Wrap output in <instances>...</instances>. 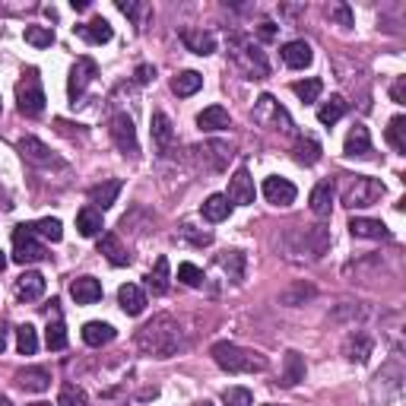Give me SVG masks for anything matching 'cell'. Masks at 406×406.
<instances>
[{"label": "cell", "instance_id": "cell-27", "mask_svg": "<svg viewBox=\"0 0 406 406\" xmlns=\"http://www.w3.org/2000/svg\"><path fill=\"white\" fill-rule=\"evenodd\" d=\"M197 127L200 131H222V127H229V111L222 105L203 108V111L197 114Z\"/></svg>", "mask_w": 406, "mask_h": 406}, {"label": "cell", "instance_id": "cell-28", "mask_svg": "<svg viewBox=\"0 0 406 406\" xmlns=\"http://www.w3.org/2000/svg\"><path fill=\"white\" fill-rule=\"evenodd\" d=\"M229 213H232V203H229L226 194H213V197L203 200V219L222 222V219H229Z\"/></svg>", "mask_w": 406, "mask_h": 406}, {"label": "cell", "instance_id": "cell-40", "mask_svg": "<svg viewBox=\"0 0 406 406\" xmlns=\"http://www.w3.org/2000/svg\"><path fill=\"white\" fill-rule=\"evenodd\" d=\"M32 232L35 235H42V238H48V241H60L64 238V226H60V219H38V222H32Z\"/></svg>", "mask_w": 406, "mask_h": 406}, {"label": "cell", "instance_id": "cell-50", "mask_svg": "<svg viewBox=\"0 0 406 406\" xmlns=\"http://www.w3.org/2000/svg\"><path fill=\"white\" fill-rule=\"evenodd\" d=\"M118 10L124 13V16H137L140 6H137V4H131V0H118Z\"/></svg>", "mask_w": 406, "mask_h": 406}, {"label": "cell", "instance_id": "cell-39", "mask_svg": "<svg viewBox=\"0 0 406 406\" xmlns=\"http://www.w3.org/2000/svg\"><path fill=\"white\" fill-rule=\"evenodd\" d=\"M321 89H324V83H321L317 77H311V79H299V83H292V92L304 102V105H308V102H317V96H321Z\"/></svg>", "mask_w": 406, "mask_h": 406}, {"label": "cell", "instance_id": "cell-6", "mask_svg": "<svg viewBox=\"0 0 406 406\" xmlns=\"http://www.w3.org/2000/svg\"><path fill=\"white\" fill-rule=\"evenodd\" d=\"M254 121L263 127H273V131H292V121H289L286 108L280 105L273 96H260L254 105Z\"/></svg>", "mask_w": 406, "mask_h": 406}, {"label": "cell", "instance_id": "cell-38", "mask_svg": "<svg viewBox=\"0 0 406 406\" xmlns=\"http://www.w3.org/2000/svg\"><path fill=\"white\" fill-rule=\"evenodd\" d=\"M16 349H19L23 356H35L38 336H35V327H32V324H23V327L16 330Z\"/></svg>", "mask_w": 406, "mask_h": 406}, {"label": "cell", "instance_id": "cell-12", "mask_svg": "<svg viewBox=\"0 0 406 406\" xmlns=\"http://www.w3.org/2000/svg\"><path fill=\"white\" fill-rule=\"evenodd\" d=\"M70 295L77 304H96L102 299V282L92 280V276H77L70 282Z\"/></svg>", "mask_w": 406, "mask_h": 406}, {"label": "cell", "instance_id": "cell-34", "mask_svg": "<svg viewBox=\"0 0 406 406\" xmlns=\"http://www.w3.org/2000/svg\"><path fill=\"white\" fill-rule=\"evenodd\" d=\"M321 159V143L311 137H299L295 140V162H302V165H314V162Z\"/></svg>", "mask_w": 406, "mask_h": 406}, {"label": "cell", "instance_id": "cell-25", "mask_svg": "<svg viewBox=\"0 0 406 406\" xmlns=\"http://www.w3.org/2000/svg\"><path fill=\"white\" fill-rule=\"evenodd\" d=\"M311 209H314V216H330V207H334V181H321V185L311 191Z\"/></svg>", "mask_w": 406, "mask_h": 406}, {"label": "cell", "instance_id": "cell-10", "mask_svg": "<svg viewBox=\"0 0 406 406\" xmlns=\"http://www.w3.org/2000/svg\"><path fill=\"white\" fill-rule=\"evenodd\" d=\"M295 185L286 178H267L263 181V197L267 203H273V207H289V203H295Z\"/></svg>", "mask_w": 406, "mask_h": 406}, {"label": "cell", "instance_id": "cell-49", "mask_svg": "<svg viewBox=\"0 0 406 406\" xmlns=\"http://www.w3.org/2000/svg\"><path fill=\"white\" fill-rule=\"evenodd\" d=\"M153 79H155V67H150V64H140L137 67V83H153Z\"/></svg>", "mask_w": 406, "mask_h": 406}, {"label": "cell", "instance_id": "cell-9", "mask_svg": "<svg viewBox=\"0 0 406 406\" xmlns=\"http://www.w3.org/2000/svg\"><path fill=\"white\" fill-rule=\"evenodd\" d=\"M238 48L241 51H235V57H238V64L245 67L248 77H254V79L267 77L270 64H267V57H263V51L257 48V45H251V42H238Z\"/></svg>", "mask_w": 406, "mask_h": 406}, {"label": "cell", "instance_id": "cell-21", "mask_svg": "<svg viewBox=\"0 0 406 406\" xmlns=\"http://www.w3.org/2000/svg\"><path fill=\"white\" fill-rule=\"evenodd\" d=\"M16 381H19V388H23V390H32V394H42V390L51 388L48 368H23V371L16 375Z\"/></svg>", "mask_w": 406, "mask_h": 406}, {"label": "cell", "instance_id": "cell-51", "mask_svg": "<svg viewBox=\"0 0 406 406\" xmlns=\"http://www.w3.org/2000/svg\"><path fill=\"white\" fill-rule=\"evenodd\" d=\"M260 38H263V42L276 38V26H273V23H260Z\"/></svg>", "mask_w": 406, "mask_h": 406}, {"label": "cell", "instance_id": "cell-30", "mask_svg": "<svg viewBox=\"0 0 406 406\" xmlns=\"http://www.w3.org/2000/svg\"><path fill=\"white\" fill-rule=\"evenodd\" d=\"M346 99L343 96H330V102H324L321 108H317V121H321V124H336V121L343 118V114H346Z\"/></svg>", "mask_w": 406, "mask_h": 406}, {"label": "cell", "instance_id": "cell-42", "mask_svg": "<svg viewBox=\"0 0 406 406\" xmlns=\"http://www.w3.org/2000/svg\"><path fill=\"white\" fill-rule=\"evenodd\" d=\"M57 406H86V390L77 384H64L57 394Z\"/></svg>", "mask_w": 406, "mask_h": 406}, {"label": "cell", "instance_id": "cell-22", "mask_svg": "<svg viewBox=\"0 0 406 406\" xmlns=\"http://www.w3.org/2000/svg\"><path fill=\"white\" fill-rule=\"evenodd\" d=\"M118 194H121V181L111 178V181H105V185L92 187V191H89V203L102 213V209H108L114 200H118Z\"/></svg>", "mask_w": 406, "mask_h": 406}, {"label": "cell", "instance_id": "cell-32", "mask_svg": "<svg viewBox=\"0 0 406 406\" xmlns=\"http://www.w3.org/2000/svg\"><path fill=\"white\" fill-rule=\"evenodd\" d=\"M203 86V77L197 70H185V73H178V77L172 79V92L175 96H194Z\"/></svg>", "mask_w": 406, "mask_h": 406}, {"label": "cell", "instance_id": "cell-43", "mask_svg": "<svg viewBox=\"0 0 406 406\" xmlns=\"http://www.w3.org/2000/svg\"><path fill=\"white\" fill-rule=\"evenodd\" d=\"M45 343H48V349H54V353L67 346V327H64V321L48 324V330H45Z\"/></svg>", "mask_w": 406, "mask_h": 406}, {"label": "cell", "instance_id": "cell-23", "mask_svg": "<svg viewBox=\"0 0 406 406\" xmlns=\"http://www.w3.org/2000/svg\"><path fill=\"white\" fill-rule=\"evenodd\" d=\"M343 153H346V155H368V153H371V137H368V127L356 124L353 131L346 133V143H343Z\"/></svg>", "mask_w": 406, "mask_h": 406}, {"label": "cell", "instance_id": "cell-7", "mask_svg": "<svg viewBox=\"0 0 406 406\" xmlns=\"http://www.w3.org/2000/svg\"><path fill=\"white\" fill-rule=\"evenodd\" d=\"M96 73H99L96 60H92V57H77V64H73V70H70V79H67V96H70V105H77V102L83 99L86 86L96 79Z\"/></svg>", "mask_w": 406, "mask_h": 406}, {"label": "cell", "instance_id": "cell-44", "mask_svg": "<svg viewBox=\"0 0 406 406\" xmlns=\"http://www.w3.org/2000/svg\"><path fill=\"white\" fill-rule=\"evenodd\" d=\"M178 280L185 282V286L197 289L200 282H203V270H200V267H194V263H181V267H178Z\"/></svg>", "mask_w": 406, "mask_h": 406}, {"label": "cell", "instance_id": "cell-55", "mask_svg": "<svg viewBox=\"0 0 406 406\" xmlns=\"http://www.w3.org/2000/svg\"><path fill=\"white\" fill-rule=\"evenodd\" d=\"M197 406H213V403H207V400H203V403H197Z\"/></svg>", "mask_w": 406, "mask_h": 406}, {"label": "cell", "instance_id": "cell-29", "mask_svg": "<svg viewBox=\"0 0 406 406\" xmlns=\"http://www.w3.org/2000/svg\"><path fill=\"white\" fill-rule=\"evenodd\" d=\"M153 140H155V146H159V150H168V146H172L175 127H172V121H168L165 111H155L153 114Z\"/></svg>", "mask_w": 406, "mask_h": 406}, {"label": "cell", "instance_id": "cell-17", "mask_svg": "<svg viewBox=\"0 0 406 406\" xmlns=\"http://www.w3.org/2000/svg\"><path fill=\"white\" fill-rule=\"evenodd\" d=\"M282 60H286V67H292V70H304V67L311 64V45L308 42H302V38H295V42H289V45H282Z\"/></svg>", "mask_w": 406, "mask_h": 406}, {"label": "cell", "instance_id": "cell-8", "mask_svg": "<svg viewBox=\"0 0 406 406\" xmlns=\"http://www.w3.org/2000/svg\"><path fill=\"white\" fill-rule=\"evenodd\" d=\"M108 133H111L114 146H118L124 155H137L140 143H137V131H133L131 114H114L111 124H108Z\"/></svg>", "mask_w": 406, "mask_h": 406}, {"label": "cell", "instance_id": "cell-48", "mask_svg": "<svg viewBox=\"0 0 406 406\" xmlns=\"http://www.w3.org/2000/svg\"><path fill=\"white\" fill-rule=\"evenodd\" d=\"M390 99H394L397 105H406V79H403V77L397 79L394 86H390Z\"/></svg>", "mask_w": 406, "mask_h": 406}, {"label": "cell", "instance_id": "cell-36", "mask_svg": "<svg viewBox=\"0 0 406 406\" xmlns=\"http://www.w3.org/2000/svg\"><path fill=\"white\" fill-rule=\"evenodd\" d=\"M388 143L394 146L397 153H403L406 155V118L403 114H397V118H390V124H388Z\"/></svg>", "mask_w": 406, "mask_h": 406}, {"label": "cell", "instance_id": "cell-2", "mask_svg": "<svg viewBox=\"0 0 406 406\" xmlns=\"http://www.w3.org/2000/svg\"><path fill=\"white\" fill-rule=\"evenodd\" d=\"M209 356H213V362L219 365V368L232 371V375H245V371H263L267 368V358L263 356L248 353V349L235 346V343H216V346L209 349Z\"/></svg>", "mask_w": 406, "mask_h": 406}, {"label": "cell", "instance_id": "cell-33", "mask_svg": "<svg viewBox=\"0 0 406 406\" xmlns=\"http://www.w3.org/2000/svg\"><path fill=\"white\" fill-rule=\"evenodd\" d=\"M343 353H346L349 362H365L371 353V340L365 334H353L346 343H343Z\"/></svg>", "mask_w": 406, "mask_h": 406}, {"label": "cell", "instance_id": "cell-16", "mask_svg": "<svg viewBox=\"0 0 406 406\" xmlns=\"http://www.w3.org/2000/svg\"><path fill=\"white\" fill-rule=\"evenodd\" d=\"M73 32L77 35H83L86 42H92V45H105V42H111V23L108 19H102V16H96V19H89L86 26H73Z\"/></svg>", "mask_w": 406, "mask_h": 406}, {"label": "cell", "instance_id": "cell-37", "mask_svg": "<svg viewBox=\"0 0 406 406\" xmlns=\"http://www.w3.org/2000/svg\"><path fill=\"white\" fill-rule=\"evenodd\" d=\"M219 267L226 270L232 280H241V276H245V254H241V251H226V254H219Z\"/></svg>", "mask_w": 406, "mask_h": 406}, {"label": "cell", "instance_id": "cell-19", "mask_svg": "<svg viewBox=\"0 0 406 406\" xmlns=\"http://www.w3.org/2000/svg\"><path fill=\"white\" fill-rule=\"evenodd\" d=\"M181 42L187 45V51H194V54H213L216 51V35L213 32H200V29H185L181 32Z\"/></svg>", "mask_w": 406, "mask_h": 406}, {"label": "cell", "instance_id": "cell-14", "mask_svg": "<svg viewBox=\"0 0 406 406\" xmlns=\"http://www.w3.org/2000/svg\"><path fill=\"white\" fill-rule=\"evenodd\" d=\"M99 254H105L111 267H127L131 263V254H127V248L121 245V238L114 232H105L99 238Z\"/></svg>", "mask_w": 406, "mask_h": 406}, {"label": "cell", "instance_id": "cell-52", "mask_svg": "<svg viewBox=\"0 0 406 406\" xmlns=\"http://www.w3.org/2000/svg\"><path fill=\"white\" fill-rule=\"evenodd\" d=\"M4 349H6V336L0 334V353H4Z\"/></svg>", "mask_w": 406, "mask_h": 406}, {"label": "cell", "instance_id": "cell-45", "mask_svg": "<svg viewBox=\"0 0 406 406\" xmlns=\"http://www.w3.org/2000/svg\"><path fill=\"white\" fill-rule=\"evenodd\" d=\"M222 400H226V406H251V390L248 388H229L226 394H222Z\"/></svg>", "mask_w": 406, "mask_h": 406}, {"label": "cell", "instance_id": "cell-13", "mask_svg": "<svg viewBox=\"0 0 406 406\" xmlns=\"http://www.w3.org/2000/svg\"><path fill=\"white\" fill-rule=\"evenodd\" d=\"M118 304H121V311H124V314H131V317L143 314V308H146L143 289L133 286V282H124V286L118 289Z\"/></svg>", "mask_w": 406, "mask_h": 406}, {"label": "cell", "instance_id": "cell-18", "mask_svg": "<svg viewBox=\"0 0 406 406\" xmlns=\"http://www.w3.org/2000/svg\"><path fill=\"white\" fill-rule=\"evenodd\" d=\"M19 153H23V159L35 162V165H57V159L51 155V150L42 143V140H35V137H23V140H19Z\"/></svg>", "mask_w": 406, "mask_h": 406}, {"label": "cell", "instance_id": "cell-56", "mask_svg": "<svg viewBox=\"0 0 406 406\" xmlns=\"http://www.w3.org/2000/svg\"><path fill=\"white\" fill-rule=\"evenodd\" d=\"M32 406H51V403H32Z\"/></svg>", "mask_w": 406, "mask_h": 406}, {"label": "cell", "instance_id": "cell-1", "mask_svg": "<svg viewBox=\"0 0 406 406\" xmlns=\"http://www.w3.org/2000/svg\"><path fill=\"white\" fill-rule=\"evenodd\" d=\"M137 346L143 349V353L155 356V358L178 356V349H181V327H178V321H175V317H168V314L153 317L146 327H140Z\"/></svg>", "mask_w": 406, "mask_h": 406}, {"label": "cell", "instance_id": "cell-46", "mask_svg": "<svg viewBox=\"0 0 406 406\" xmlns=\"http://www.w3.org/2000/svg\"><path fill=\"white\" fill-rule=\"evenodd\" d=\"M311 295H314V289L304 286V282H299L295 289H286V292H280V302H282V304H299L302 299H311Z\"/></svg>", "mask_w": 406, "mask_h": 406}, {"label": "cell", "instance_id": "cell-41", "mask_svg": "<svg viewBox=\"0 0 406 406\" xmlns=\"http://www.w3.org/2000/svg\"><path fill=\"white\" fill-rule=\"evenodd\" d=\"M26 42L35 45V48H51L54 29H48V26H29V29H26Z\"/></svg>", "mask_w": 406, "mask_h": 406}, {"label": "cell", "instance_id": "cell-3", "mask_svg": "<svg viewBox=\"0 0 406 406\" xmlns=\"http://www.w3.org/2000/svg\"><path fill=\"white\" fill-rule=\"evenodd\" d=\"M45 89H42V79H38V70L35 67H29V70L23 73V79L16 83V105L19 111L26 114V118H38V114L45 111Z\"/></svg>", "mask_w": 406, "mask_h": 406}, {"label": "cell", "instance_id": "cell-35", "mask_svg": "<svg viewBox=\"0 0 406 406\" xmlns=\"http://www.w3.org/2000/svg\"><path fill=\"white\" fill-rule=\"evenodd\" d=\"M282 381H286L289 388L304 381V358L299 353H286V362H282Z\"/></svg>", "mask_w": 406, "mask_h": 406}, {"label": "cell", "instance_id": "cell-54", "mask_svg": "<svg viewBox=\"0 0 406 406\" xmlns=\"http://www.w3.org/2000/svg\"><path fill=\"white\" fill-rule=\"evenodd\" d=\"M4 267H6V257H4V254H0V270H4Z\"/></svg>", "mask_w": 406, "mask_h": 406}, {"label": "cell", "instance_id": "cell-5", "mask_svg": "<svg viewBox=\"0 0 406 406\" xmlns=\"http://www.w3.org/2000/svg\"><path fill=\"white\" fill-rule=\"evenodd\" d=\"M48 257L45 251V245L35 238V232H32V226H16V232H13V260L16 263H38Z\"/></svg>", "mask_w": 406, "mask_h": 406}, {"label": "cell", "instance_id": "cell-24", "mask_svg": "<svg viewBox=\"0 0 406 406\" xmlns=\"http://www.w3.org/2000/svg\"><path fill=\"white\" fill-rule=\"evenodd\" d=\"M77 229H79V235H83V238H96V235H102V213L96 207H83L77 213Z\"/></svg>", "mask_w": 406, "mask_h": 406}, {"label": "cell", "instance_id": "cell-26", "mask_svg": "<svg viewBox=\"0 0 406 406\" xmlns=\"http://www.w3.org/2000/svg\"><path fill=\"white\" fill-rule=\"evenodd\" d=\"M114 340V327L105 321H89L83 327V343L86 346H105V343Z\"/></svg>", "mask_w": 406, "mask_h": 406}, {"label": "cell", "instance_id": "cell-15", "mask_svg": "<svg viewBox=\"0 0 406 406\" xmlns=\"http://www.w3.org/2000/svg\"><path fill=\"white\" fill-rule=\"evenodd\" d=\"M16 295L23 302H35L45 295V276L35 273V270H26L23 276L16 280Z\"/></svg>", "mask_w": 406, "mask_h": 406}, {"label": "cell", "instance_id": "cell-11", "mask_svg": "<svg viewBox=\"0 0 406 406\" xmlns=\"http://www.w3.org/2000/svg\"><path fill=\"white\" fill-rule=\"evenodd\" d=\"M229 203H254V178L248 175V168H238V172L232 175V181H229Z\"/></svg>", "mask_w": 406, "mask_h": 406}, {"label": "cell", "instance_id": "cell-20", "mask_svg": "<svg viewBox=\"0 0 406 406\" xmlns=\"http://www.w3.org/2000/svg\"><path fill=\"white\" fill-rule=\"evenodd\" d=\"M349 232H353L356 238H390L388 226H384L381 219H365V216H356V219L349 222Z\"/></svg>", "mask_w": 406, "mask_h": 406}, {"label": "cell", "instance_id": "cell-4", "mask_svg": "<svg viewBox=\"0 0 406 406\" xmlns=\"http://www.w3.org/2000/svg\"><path fill=\"white\" fill-rule=\"evenodd\" d=\"M384 197V185L378 178H368V175H358L353 185L346 187V197L343 203L353 209H365V207H375L378 200Z\"/></svg>", "mask_w": 406, "mask_h": 406}, {"label": "cell", "instance_id": "cell-47", "mask_svg": "<svg viewBox=\"0 0 406 406\" xmlns=\"http://www.w3.org/2000/svg\"><path fill=\"white\" fill-rule=\"evenodd\" d=\"M327 13H330L334 19H340V26H353V13H349L346 4H334Z\"/></svg>", "mask_w": 406, "mask_h": 406}, {"label": "cell", "instance_id": "cell-31", "mask_svg": "<svg viewBox=\"0 0 406 406\" xmlns=\"http://www.w3.org/2000/svg\"><path fill=\"white\" fill-rule=\"evenodd\" d=\"M146 286L153 289V295L168 292V257H159V260H155V267L150 270V276H146Z\"/></svg>", "mask_w": 406, "mask_h": 406}, {"label": "cell", "instance_id": "cell-53", "mask_svg": "<svg viewBox=\"0 0 406 406\" xmlns=\"http://www.w3.org/2000/svg\"><path fill=\"white\" fill-rule=\"evenodd\" d=\"M0 406H13L10 400H6V397H0Z\"/></svg>", "mask_w": 406, "mask_h": 406}]
</instances>
